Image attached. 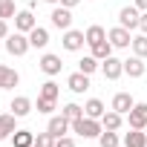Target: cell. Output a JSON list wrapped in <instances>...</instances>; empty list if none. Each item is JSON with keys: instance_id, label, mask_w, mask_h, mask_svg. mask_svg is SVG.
Masks as SVG:
<instances>
[{"instance_id": "484cf974", "label": "cell", "mask_w": 147, "mask_h": 147, "mask_svg": "<svg viewBox=\"0 0 147 147\" xmlns=\"http://www.w3.org/2000/svg\"><path fill=\"white\" fill-rule=\"evenodd\" d=\"M98 144H101V147H118V133H115V130H104V133L98 136Z\"/></svg>"}, {"instance_id": "74e56055", "label": "cell", "mask_w": 147, "mask_h": 147, "mask_svg": "<svg viewBox=\"0 0 147 147\" xmlns=\"http://www.w3.org/2000/svg\"><path fill=\"white\" fill-rule=\"evenodd\" d=\"M46 3H61V0H46Z\"/></svg>"}, {"instance_id": "f1b7e54d", "label": "cell", "mask_w": 147, "mask_h": 147, "mask_svg": "<svg viewBox=\"0 0 147 147\" xmlns=\"http://www.w3.org/2000/svg\"><path fill=\"white\" fill-rule=\"evenodd\" d=\"M55 141H58V138H55V136H52L49 130H46V133H38V136H35V147H55Z\"/></svg>"}, {"instance_id": "e575fe53", "label": "cell", "mask_w": 147, "mask_h": 147, "mask_svg": "<svg viewBox=\"0 0 147 147\" xmlns=\"http://www.w3.org/2000/svg\"><path fill=\"white\" fill-rule=\"evenodd\" d=\"M144 35H147V12H141V26H138Z\"/></svg>"}, {"instance_id": "52a82bcc", "label": "cell", "mask_w": 147, "mask_h": 147, "mask_svg": "<svg viewBox=\"0 0 147 147\" xmlns=\"http://www.w3.org/2000/svg\"><path fill=\"white\" fill-rule=\"evenodd\" d=\"M84 43H87L84 32H78V29H66L63 32V49L66 52H78V49H84Z\"/></svg>"}, {"instance_id": "83f0119b", "label": "cell", "mask_w": 147, "mask_h": 147, "mask_svg": "<svg viewBox=\"0 0 147 147\" xmlns=\"http://www.w3.org/2000/svg\"><path fill=\"white\" fill-rule=\"evenodd\" d=\"M58 92H61V90H58V84H55V81L40 84V98H52V101H55V98H58Z\"/></svg>"}, {"instance_id": "4fadbf2b", "label": "cell", "mask_w": 147, "mask_h": 147, "mask_svg": "<svg viewBox=\"0 0 147 147\" xmlns=\"http://www.w3.org/2000/svg\"><path fill=\"white\" fill-rule=\"evenodd\" d=\"M133 107H136V101H133V95H130V92H115V95H113V107H110V110H115V113L127 115Z\"/></svg>"}, {"instance_id": "277c9868", "label": "cell", "mask_w": 147, "mask_h": 147, "mask_svg": "<svg viewBox=\"0 0 147 147\" xmlns=\"http://www.w3.org/2000/svg\"><path fill=\"white\" fill-rule=\"evenodd\" d=\"M118 26H124V29H138V26H141V12H138L136 6H124V9L118 12Z\"/></svg>"}, {"instance_id": "8d00e7d4", "label": "cell", "mask_w": 147, "mask_h": 147, "mask_svg": "<svg viewBox=\"0 0 147 147\" xmlns=\"http://www.w3.org/2000/svg\"><path fill=\"white\" fill-rule=\"evenodd\" d=\"M136 9L138 12H147V0H136Z\"/></svg>"}, {"instance_id": "d6986e66", "label": "cell", "mask_w": 147, "mask_h": 147, "mask_svg": "<svg viewBox=\"0 0 147 147\" xmlns=\"http://www.w3.org/2000/svg\"><path fill=\"white\" fill-rule=\"evenodd\" d=\"M29 43H32L35 49H43V46L49 43V32H46L43 26H35V29L29 32Z\"/></svg>"}, {"instance_id": "cb8c5ba5", "label": "cell", "mask_w": 147, "mask_h": 147, "mask_svg": "<svg viewBox=\"0 0 147 147\" xmlns=\"http://www.w3.org/2000/svg\"><path fill=\"white\" fill-rule=\"evenodd\" d=\"M90 49H92V55H95L98 61H104V58H110V55H113V49H115V46H113L110 40H101V43H92Z\"/></svg>"}, {"instance_id": "30bf717a", "label": "cell", "mask_w": 147, "mask_h": 147, "mask_svg": "<svg viewBox=\"0 0 147 147\" xmlns=\"http://www.w3.org/2000/svg\"><path fill=\"white\" fill-rule=\"evenodd\" d=\"M46 130H49L55 138H61V136H66V130H72V121H69V118L61 113V115H52V118H49Z\"/></svg>"}, {"instance_id": "2e32d148", "label": "cell", "mask_w": 147, "mask_h": 147, "mask_svg": "<svg viewBox=\"0 0 147 147\" xmlns=\"http://www.w3.org/2000/svg\"><path fill=\"white\" fill-rule=\"evenodd\" d=\"M9 110H12L18 118H23V115H29V113H32V101H29L26 95H18V98H12Z\"/></svg>"}, {"instance_id": "ab89813d", "label": "cell", "mask_w": 147, "mask_h": 147, "mask_svg": "<svg viewBox=\"0 0 147 147\" xmlns=\"http://www.w3.org/2000/svg\"><path fill=\"white\" fill-rule=\"evenodd\" d=\"M32 147H35V144H32Z\"/></svg>"}, {"instance_id": "836d02e7", "label": "cell", "mask_w": 147, "mask_h": 147, "mask_svg": "<svg viewBox=\"0 0 147 147\" xmlns=\"http://www.w3.org/2000/svg\"><path fill=\"white\" fill-rule=\"evenodd\" d=\"M6 38H9V23L0 18V40H6Z\"/></svg>"}, {"instance_id": "9a60e30c", "label": "cell", "mask_w": 147, "mask_h": 147, "mask_svg": "<svg viewBox=\"0 0 147 147\" xmlns=\"http://www.w3.org/2000/svg\"><path fill=\"white\" fill-rule=\"evenodd\" d=\"M20 84V75L12 69V66H3L0 63V90H15Z\"/></svg>"}, {"instance_id": "7402d4cb", "label": "cell", "mask_w": 147, "mask_h": 147, "mask_svg": "<svg viewBox=\"0 0 147 147\" xmlns=\"http://www.w3.org/2000/svg\"><path fill=\"white\" fill-rule=\"evenodd\" d=\"M121 121H124V115H121V113H115V110H110V113H104V115H101L104 130H118V127H121Z\"/></svg>"}, {"instance_id": "d6a6232c", "label": "cell", "mask_w": 147, "mask_h": 147, "mask_svg": "<svg viewBox=\"0 0 147 147\" xmlns=\"http://www.w3.org/2000/svg\"><path fill=\"white\" fill-rule=\"evenodd\" d=\"M55 147H75V141H72L69 136H61V138L55 141Z\"/></svg>"}, {"instance_id": "7a4b0ae2", "label": "cell", "mask_w": 147, "mask_h": 147, "mask_svg": "<svg viewBox=\"0 0 147 147\" xmlns=\"http://www.w3.org/2000/svg\"><path fill=\"white\" fill-rule=\"evenodd\" d=\"M29 35H23V32H9V38H6V52L9 55H15V58H20V55H26L29 52Z\"/></svg>"}, {"instance_id": "f546056e", "label": "cell", "mask_w": 147, "mask_h": 147, "mask_svg": "<svg viewBox=\"0 0 147 147\" xmlns=\"http://www.w3.org/2000/svg\"><path fill=\"white\" fill-rule=\"evenodd\" d=\"M61 113H63V115H66L69 121H78V118L84 115V107H78V104H66V107H63Z\"/></svg>"}, {"instance_id": "5b68a950", "label": "cell", "mask_w": 147, "mask_h": 147, "mask_svg": "<svg viewBox=\"0 0 147 147\" xmlns=\"http://www.w3.org/2000/svg\"><path fill=\"white\" fill-rule=\"evenodd\" d=\"M107 40H110L115 49H127V46H133L130 29H124V26H115V29H110V32H107Z\"/></svg>"}, {"instance_id": "e0dca14e", "label": "cell", "mask_w": 147, "mask_h": 147, "mask_svg": "<svg viewBox=\"0 0 147 147\" xmlns=\"http://www.w3.org/2000/svg\"><path fill=\"white\" fill-rule=\"evenodd\" d=\"M15 121H18L15 113H3V115H0V141H6L15 133Z\"/></svg>"}, {"instance_id": "ba28073f", "label": "cell", "mask_w": 147, "mask_h": 147, "mask_svg": "<svg viewBox=\"0 0 147 147\" xmlns=\"http://www.w3.org/2000/svg\"><path fill=\"white\" fill-rule=\"evenodd\" d=\"M52 26L55 29H61V32H66V29H72V12L66 9V6H58V9H52Z\"/></svg>"}, {"instance_id": "6da1fadb", "label": "cell", "mask_w": 147, "mask_h": 147, "mask_svg": "<svg viewBox=\"0 0 147 147\" xmlns=\"http://www.w3.org/2000/svg\"><path fill=\"white\" fill-rule=\"evenodd\" d=\"M72 133H78L81 138H98V136L104 133V124H101V118L81 115L78 121H72Z\"/></svg>"}, {"instance_id": "d590c367", "label": "cell", "mask_w": 147, "mask_h": 147, "mask_svg": "<svg viewBox=\"0 0 147 147\" xmlns=\"http://www.w3.org/2000/svg\"><path fill=\"white\" fill-rule=\"evenodd\" d=\"M81 0H61V6H66V9H72V6H78Z\"/></svg>"}, {"instance_id": "8992f818", "label": "cell", "mask_w": 147, "mask_h": 147, "mask_svg": "<svg viewBox=\"0 0 147 147\" xmlns=\"http://www.w3.org/2000/svg\"><path fill=\"white\" fill-rule=\"evenodd\" d=\"M127 121H130L133 130H144V127H147V101L136 104V107L127 113Z\"/></svg>"}, {"instance_id": "603a6c76", "label": "cell", "mask_w": 147, "mask_h": 147, "mask_svg": "<svg viewBox=\"0 0 147 147\" xmlns=\"http://www.w3.org/2000/svg\"><path fill=\"white\" fill-rule=\"evenodd\" d=\"M98 63H101V61H98L95 55H84V58L78 61V69L84 72V75H92V72L98 69Z\"/></svg>"}, {"instance_id": "4dcf8cb0", "label": "cell", "mask_w": 147, "mask_h": 147, "mask_svg": "<svg viewBox=\"0 0 147 147\" xmlns=\"http://www.w3.org/2000/svg\"><path fill=\"white\" fill-rule=\"evenodd\" d=\"M18 12H15V0H0V18L3 20H9V18H15Z\"/></svg>"}, {"instance_id": "f35d334b", "label": "cell", "mask_w": 147, "mask_h": 147, "mask_svg": "<svg viewBox=\"0 0 147 147\" xmlns=\"http://www.w3.org/2000/svg\"><path fill=\"white\" fill-rule=\"evenodd\" d=\"M144 133H147V127H144Z\"/></svg>"}, {"instance_id": "1f68e13d", "label": "cell", "mask_w": 147, "mask_h": 147, "mask_svg": "<svg viewBox=\"0 0 147 147\" xmlns=\"http://www.w3.org/2000/svg\"><path fill=\"white\" fill-rule=\"evenodd\" d=\"M52 110H55V101H52V98H40V95H38V113L49 115Z\"/></svg>"}, {"instance_id": "4316f807", "label": "cell", "mask_w": 147, "mask_h": 147, "mask_svg": "<svg viewBox=\"0 0 147 147\" xmlns=\"http://www.w3.org/2000/svg\"><path fill=\"white\" fill-rule=\"evenodd\" d=\"M133 55H138V58H147V35H138V38H133Z\"/></svg>"}, {"instance_id": "ffe728a7", "label": "cell", "mask_w": 147, "mask_h": 147, "mask_svg": "<svg viewBox=\"0 0 147 147\" xmlns=\"http://www.w3.org/2000/svg\"><path fill=\"white\" fill-rule=\"evenodd\" d=\"M12 144L15 147H32L35 144V133L32 130H15L12 133Z\"/></svg>"}, {"instance_id": "ac0fdd59", "label": "cell", "mask_w": 147, "mask_h": 147, "mask_svg": "<svg viewBox=\"0 0 147 147\" xmlns=\"http://www.w3.org/2000/svg\"><path fill=\"white\" fill-rule=\"evenodd\" d=\"M124 147H147V133L130 127V133L124 136Z\"/></svg>"}, {"instance_id": "9c48e42d", "label": "cell", "mask_w": 147, "mask_h": 147, "mask_svg": "<svg viewBox=\"0 0 147 147\" xmlns=\"http://www.w3.org/2000/svg\"><path fill=\"white\" fill-rule=\"evenodd\" d=\"M35 26H38V20H35L32 9H23V12H18V15H15V32H23V35H29Z\"/></svg>"}, {"instance_id": "d4e9b609", "label": "cell", "mask_w": 147, "mask_h": 147, "mask_svg": "<svg viewBox=\"0 0 147 147\" xmlns=\"http://www.w3.org/2000/svg\"><path fill=\"white\" fill-rule=\"evenodd\" d=\"M84 35H87V43H90V46H92V43H101V40H107V32H104V26H90Z\"/></svg>"}, {"instance_id": "5bb4252c", "label": "cell", "mask_w": 147, "mask_h": 147, "mask_svg": "<svg viewBox=\"0 0 147 147\" xmlns=\"http://www.w3.org/2000/svg\"><path fill=\"white\" fill-rule=\"evenodd\" d=\"M124 72H127L130 78H141L144 72H147V63H144V58H138V55L127 58V61H124Z\"/></svg>"}, {"instance_id": "44dd1931", "label": "cell", "mask_w": 147, "mask_h": 147, "mask_svg": "<svg viewBox=\"0 0 147 147\" xmlns=\"http://www.w3.org/2000/svg\"><path fill=\"white\" fill-rule=\"evenodd\" d=\"M107 113V107H104V101H98V98H90L87 104H84V115H90V118H101Z\"/></svg>"}, {"instance_id": "7c38bea8", "label": "cell", "mask_w": 147, "mask_h": 147, "mask_svg": "<svg viewBox=\"0 0 147 147\" xmlns=\"http://www.w3.org/2000/svg\"><path fill=\"white\" fill-rule=\"evenodd\" d=\"M66 87H69L72 92H78V95H81V92L90 90V75H84L81 69H78V72H72V75L66 78Z\"/></svg>"}, {"instance_id": "8fae6325", "label": "cell", "mask_w": 147, "mask_h": 147, "mask_svg": "<svg viewBox=\"0 0 147 147\" xmlns=\"http://www.w3.org/2000/svg\"><path fill=\"white\" fill-rule=\"evenodd\" d=\"M38 66L46 72V75H58V72L63 69V61H61V55H52V52H46V55L38 61Z\"/></svg>"}, {"instance_id": "3957f363", "label": "cell", "mask_w": 147, "mask_h": 147, "mask_svg": "<svg viewBox=\"0 0 147 147\" xmlns=\"http://www.w3.org/2000/svg\"><path fill=\"white\" fill-rule=\"evenodd\" d=\"M101 72H104V78L107 81H118L121 75H124V61H118V58H104L101 61Z\"/></svg>"}]
</instances>
